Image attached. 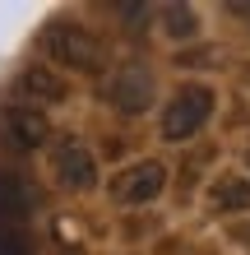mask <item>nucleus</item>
<instances>
[{"label":"nucleus","mask_w":250,"mask_h":255,"mask_svg":"<svg viewBox=\"0 0 250 255\" xmlns=\"http://www.w3.org/2000/svg\"><path fill=\"white\" fill-rule=\"evenodd\" d=\"M209 209L213 214H246L250 209V181L246 176H223V181H213Z\"/></svg>","instance_id":"1a4fd4ad"},{"label":"nucleus","mask_w":250,"mask_h":255,"mask_svg":"<svg viewBox=\"0 0 250 255\" xmlns=\"http://www.w3.org/2000/svg\"><path fill=\"white\" fill-rule=\"evenodd\" d=\"M246 88H250V70H246Z\"/></svg>","instance_id":"2eb2a0df"},{"label":"nucleus","mask_w":250,"mask_h":255,"mask_svg":"<svg viewBox=\"0 0 250 255\" xmlns=\"http://www.w3.org/2000/svg\"><path fill=\"white\" fill-rule=\"evenodd\" d=\"M19 93H23V102H33V107H56V102L70 98V84L56 70H47V65H28V70H19Z\"/></svg>","instance_id":"0eeeda50"},{"label":"nucleus","mask_w":250,"mask_h":255,"mask_svg":"<svg viewBox=\"0 0 250 255\" xmlns=\"http://www.w3.org/2000/svg\"><path fill=\"white\" fill-rule=\"evenodd\" d=\"M51 172H56V181H61L65 190H79V195L97 186V158H93V148H88L83 139H75V134H65V139L51 148Z\"/></svg>","instance_id":"423d86ee"},{"label":"nucleus","mask_w":250,"mask_h":255,"mask_svg":"<svg viewBox=\"0 0 250 255\" xmlns=\"http://www.w3.org/2000/svg\"><path fill=\"white\" fill-rule=\"evenodd\" d=\"M237 14H241V19H250V5H237Z\"/></svg>","instance_id":"ddd939ff"},{"label":"nucleus","mask_w":250,"mask_h":255,"mask_svg":"<svg viewBox=\"0 0 250 255\" xmlns=\"http://www.w3.org/2000/svg\"><path fill=\"white\" fill-rule=\"evenodd\" d=\"M0 255H28L23 232H0Z\"/></svg>","instance_id":"f8f14e48"},{"label":"nucleus","mask_w":250,"mask_h":255,"mask_svg":"<svg viewBox=\"0 0 250 255\" xmlns=\"http://www.w3.org/2000/svg\"><path fill=\"white\" fill-rule=\"evenodd\" d=\"M51 139V116L47 107H33V102L14 98L0 107V144L9 153H37L42 144Z\"/></svg>","instance_id":"7ed1b4c3"},{"label":"nucleus","mask_w":250,"mask_h":255,"mask_svg":"<svg viewBox=\"0 0 250 255\" xmlns=\"http://www.w3.org/2000/svg\"><path fill=\"white\" fill-rule=\"evenodd\" d=\"M218 107V93L209 84H181L163 107V139L167 144H185L209 126V116Z\"/></svg>","instance_id":"f257e3e1"},{"label":"nucleus","mask_w":250,"mask_h":255,"mask_svg":"<svg viewBox=\"0 0 250 255\" xmlns=\"http://www.w3.org/2000/svg\"><path fill=\"white\" fill-rule=\"evenodd\" d=\"M246 167H250V148H246Z\"/></svg>","instance_id":"4468645a"},{"label":"nucleus","mask_w":250,"mask_h":255,"mask_svg":"<svg viewBox=\"0 0 250 255\" xmlns=\"http://www.w3.org/2000/svg\"><path fill=\"white\" fill-rule=\"evenodd\" d=\"M102 98L111 102L121 116H139L153 107V70L139 65V61H125L116 65L107 79H102Z\"/></svg>","instance_id":"20e7f679"},{"label":"nucleus","mask_w":250,"mask_h":255,"mask_svg":"<svg viewBox=\"0 0 250 255\" xmlns=\"http://www.w3.org/2000/svg\"><path fill=\"white\" fill-rule=\"evenodd\" d=\"M163 190H167V167L153 162V158H139V162H130V167H121V172L111 176V200L116 204H130V209L153 204Z\"/></svg>","instance_id":"39448f33"},{"label":"nucleus","mask_w":250,"mask_h":255,"mask_svg":"<svg viewBox=\"0 0 250 255\" xmlns=\"http://www.w3.org/2000/svg\"><path fill=\"white\" fill-rule=\"evenodd\" d=\"M111 19H121L130 28H144L149 23V5H111Z\"/></svg>","instance_id":"9b49d317"},{"label":"nucleus","mask_w":250,"mask_h":255,"mask_svg":"<svg viewBox=\"0 0 250 255\" xmlns=\"http://www.w3.org/2000/svg\"><path fill=\"white\" fill-rule=\"evenodd\" d=\"M28 218V186L14 172H0V232H19Z\"/></svg>","instance_id":"6e6552de"},{"label":"nucleus","mask_w":250,"mask_h":255,"mask_svg":"<svg viewBox=\"0 0 250 255\" xmlns=\"http://www.w3.org/2000/svg\"><path fill=\"white\" fill-rule=\"evenodd\" d=\"M158 19H163L167 37H195V33H199L195 5H163V9H158Z\"/></svg>","instance_id":"9d476101"},{"label":"nucleus","mask_w":250,"mask_h":255,"mask_svg":"<svg viewBox=\"0 0 250 255\" xmlns=\"http://www.w3.org/2000/svg\"><path fill=\"white\" fill-rule=\"evenodd\" d=\"M42 47L65 70H102V61H107L97 33H88L83 23H70V19H51L47 33H42Z\"/></svg>","instance_id":"f03ea898"}]
</instances>
